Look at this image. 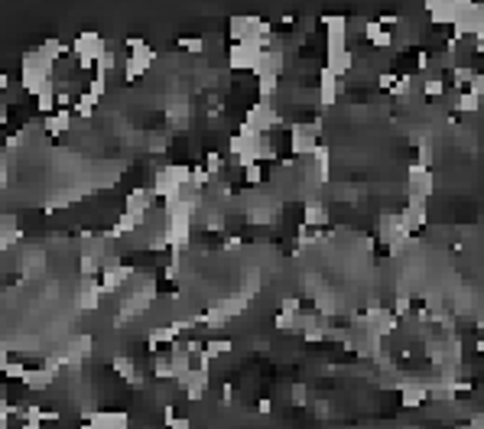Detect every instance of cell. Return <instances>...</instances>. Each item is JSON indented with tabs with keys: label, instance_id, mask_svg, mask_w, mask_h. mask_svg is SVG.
<instances>
[{
	"label": "cell",
	"instance_id": "obj_12",
	"mask_svg": "<svg viewBox=\"0 0 484 429\" xmlns=\"http://www.w3.org/2000/svg\"><path fill=\"white\" fill-rule=\"evenodd\" d=\"M228 62H231L234 72H254V65L261 62V52L254 49V46H247V43H231Z\"/></svg>",
	"mask_w": 484,
	"mask_h": 429
},
{
	"label": "cell",
	"instance_id": "obj_33",
	"mask_svg": "<svg viewBox=\"0 0 484 429\" xmlns=\"http://www.w3.org/2000/svg\"><path fill=\"white\" fill-rule=\"evenodd\" d=\"M36 111L39 114H52L56 111V75H52V85L36 98Z\"/></svg>",
	"mask_w": 484,
	"mask_h": 429
},
{
	"label": "cell",
	"instance_id": "obj_15",
	"mask_svg": "<svg viewBox=\"0 0 484 429\" xmlns=\"http://www.w3.org/2000/svg\"><path fill=\"white\" fill-rule=\"evenodd\" d=\"M426 218H429V215H426V202H413V198H410V205L400 211V221H403V234H407V237H413V234H416L422 224H426Z\"/></svg>",
	"mask_w": 484,
	"mask_h": 429
},
{
	"label": "cell",
	"instance_id": "obj_43",
	"mask_svg": "<svg viewBox=\"0 0 484 429\" xmlns=\"http://www.w3.org/2000/svg\"><path fill=\"white\" fill-rule=\"evenodd\" d=\"M468 85H472V95H474V98H481V95H484V78H481L478 72H474V78L468 82Z\"/></svg>",
	"mask_w": 484,
	"mask_h": 429
},
{
	"label": "cell",
	"instance_id": "obj_13",
	"mask_svg": "<svg viewBox=\"0 0 484 429\" xmlns=\"http://www.w3.org/2000/svg\"><path fill=\"white\" fill-rule=\"evenodd\" d=\"M179 387H182V393H186V400L199 404L202 397H205V391H208V371L192 368L186 378H179Z\"/></svg>",
	"mask_w": 484,
	"mask_h": 429
},
{
	"label": "cell",
	"instance_id": "obj_8",
	"mask_svg": "<svg viewBox=\"0 0 484 429\" xmlns=\"http://www.w3.org/2000/svg\"><path fill=\"white\" fill-rule=\"evenodd\" d=\"M162 237H166V247H173V251L189 247V237H192V215L166 218V224H162Z\"/></svg>",
	"mask_w": 484,
	"mask_h": 429
},
{
	"label": "cell",
	"instance_id": "obj_29",
	"mask_svg": "<svg viewBox=\"0 0 484 429\" xmlns=\"http://www.w3.org/2000/svg\"><path fill=\"white\" fill-rule=\"evenodd\" d=\"M98 101L101 98H95L91 91H78V98H75V114H78V117H91L95 108H98Z\"/></svg>",
	"mask_w": 484,
	"mask_h": 429
},
{
	"label": "cell",
	"instance_id": "obj_19",
	"mask_svg": "<svg viewBox=\"0 0 484 429\" xmlns=\"http://www.w3.org/2000/svg\"><path fill=\"white\" fill-rule=\"evenodd\" d=\"M95 429H130V417L117 413V410H104V413H91L88 419Z\"/></svg>",
	"mask_w": 484,
	"mask_h": 429
},
{
	"label": "cell",
	"instance_id": "obj_36",
	"mask_svg": "<svg viewBox=\"0 0 484 429\" xmlns=\"http://www.w3.org/2000/svg\"><path fill=\"white\" fill-rule=\"evenodd\" d=\"M422 91L429 95V98H439V95H446V82L442 78H422Z\"/></svg>",
	"mask_w": 484,
	"mask_h": 429
},
{
	"label": "cell",
	"instance_id": "obj_26",
	"mask_svg": "<svg viewBox=\"0 0 484 429\" xmlns=\"http://www.w3.org/2000/svg\"><path fill=\"white\" fill-rule=\"evenodd\" d=\"M52 380H56V371H49V368H26V378H23V384H26V391H46V387H52Z\"/></svg>",
	"mask_w": 484,
	"mask_h": 429
},
{
	"label": "cell",
	"instance_id": "obj_7",
	"mask_svg": "<svg viewBox=\"0 0 484 429\" xmlns=\"http://www.w3.org/2000/svg\"><path fill=\"white\" fill-rule=\"evenodd\" d=\"M263 26H270L263 16L257 13H234L231 20H228V36L234 39V43H247L250 36H257Z\"/></svg>",
	"mask_w": 484,
	"mask_h": 429
},
{
	"label": "cell",
	"instance_id": "obj_45",
	"mask_svg": "<svg viewBox=\"0 0 484 429\" xmlns=\"http://www.w3.org/2000/svg\"><path fill=\"white\" fill-rule=\"evenodd\" d=\"M394 82H397V75H394V72H384L380 78H377V85H380V88H394Z\"/></svg>",
	"mask_w": 484,
	"mask_h": 429
},
{
	"label": "cell",
	"instance_id": "obj_24",
	"mask_svg": "<svg viewBox=\"0 0 484 429\" xmlns=\"http://www.w3.org/2000/svg\"><path fill=\"white\" fill-rule=\"evenodd\" d=\"M169 368H173V378H186L189 371H192V355L186 351V345H173V355H169Z\"/></svg>",
	"mask_w": 484,
	"mask_h": 429
},
{
	"label": "cell",
	"instance_id": "obj_34",
	"mask_svg": "<svg viewBox=\"0 0 484 429\" xmlns=\"http://www.w3.org/2000/svg\"><path fill=\"white\" fill-rule=\"evenodd\" d=\"M472 78H474V69H472V65H455V69H452V82H455V91H461V88L468 85Z\"/></svg>",
	"mask_w": 484,
	"mask_h": 429
},
{
	"label": "cell",
	"instance_id": "obj_2",
	"mask_svg": "<svg viewBox=\"0 0 484 429\" xmlns=\"http://www.w3.org/2000/svg\"><path fill=\"white\" fill-rule=\"evenodd\" d=\"M322 26H325V59L332 56H341L348 52V16L345 13H328L322 16Z\"/></svg>",
	"mask_w": 484,
	"mask_h": 429
},
{
	"label": "cell",
	"instance_id": "obj_20",
	"mask_svg": "<svg viewBox=\"0 0 484 429\" xmlns=\"http://www.w3.org/2000/svg\"><path fill=\"white\" fill-rule=\"evenodd\" d=\"M101 283L98 280H82V290H78V309L85 312H95L101 306Z\"/></svg>",
	"mask_w": 484,
	"mask_h": 429
},
{
	"label": "cell",
	"instance_id": "obj_25",
	"mask_svg": "<svg viewBox=\"0 0 484 429\" xmlns=\"http://www.w3.org/2000/svg\"><path fill=\"white\" fill-rule=\"evenodd\" d=\"M43 127H46V134H52V137H59V134H65L69 127H72V111H65V108H56L43 121Z\"/></svg>",
	"mask_w": 484,
	"mask_h": 429
},
{
	"label": "cell",
	"instance_id": "obj_52",
	"mask_svg": "<svg viewBox=\"0 0 484 429\" xmlns=\"http://www.w3.org/2000/svg\"><path fill=\"white\" fill-rule=\"evenodd\" d=\"M0 397H3V393H0Z\"/></svg>",
	"mask_w": 484,
	"mask_h": 429
},
{
	"label": "cell",
	"instance_id": "obj_37",
	"mask_svg": "<svg viewBox=\"0 0 484 429\" xmlns=\"http://www.w3.org/2000/svg\"><path fill=\"white\" fill-rule=\"evenodd\" d=\"M153 374L160 380H169L173 378V368H169V358H153Z\"/></svg>",
	"mask_w": 484,
	"mask_h": 429
},
{
	"label": "cell",
	"instance_id": "obj_48",
	"mask_svg": "<svg viewBox=\"0 0 484 429\" xmlns=\"http://www.w3.org/2000/svg\"><path fill=\"white\" fill-rule=\"evenodd\" d=\"M7 88H10V78H7V72H0V95H3Z\"/></svg>",
	"mask_w": 484,
	"mask_h": 429
},
{
	"label": "cell",
	"instance_id": "obj_46",
	"mask_svg": "<svg viewBox=\"0 0 484 429\" xmlns=\"http://www.w3.org/2000/svg\"><path fill=\"white\" fill-rule=\"evenodd\" d=\"M162 423H166V426H173V423H176V406H173V404H166V413H162Z\"/></svg>",
	"mask_w": 484,
	"mask_h": 429
},
{
	"label": "cell",
	"instance_id": "obj_30",
	"mask_svg": "<svg viewBox=\"0 0 484 429\" xmlns=\"http://www.w3.org/2000/svg\"><path fill=\"white\" fill-rule=\"evenodd\" d=\"M140 224H143V221L140 218H134V215H121V218H117V224H114L111 228V237H124V234H134L140 228Z\"/></svg>",
	"mask_w": 484,
	"mask_h": 429
},
{
	"label": "cell",
	"instance_id": "obj_41",
	"mask_svg": "<svg viewBox=\"0 0 484 429\" xmlns=\"http://www.w3.org/2000/svg\"><path fill=\"white\" fill-rule=\"evenodd\" d=\"M280 312H302V303H299L296 296H283V303H280Z\"/></svg>",
	"mask_w": 484,
	"mask_h": 429
},
{
	"label": "cell",
	"instance_id": "obj_4",
	"mask_svg": "<svg viewBox=\"0 0 484 429\" xmlns=\"http://www.w3.org/2000/svg\"><path fill=\"white\" fill-rule=\"evenodd\" d=\"M452 36L455 39H481L484 36V10L478 7V3H465L459 10V16H455V23H452Z\"/></svg>",
	"mask_w": 484,
	"mask_h": 429
},
{
	"label": "cell",
	"instance_id": "obj_32",
	"mask_svg": "<svg viewBox=\"0 0 484 429\" xmlns=\"http://www.w3.org/2000/svg\"><path fill=\"white\" fill-rule=\"evenodd\" d=\"M455 111H461V114H478V111H481V98H474L472 91H459Z\"/></svg>",
	"mask_w": 484,
	"mask_h": 429
},
{
	"label": "cell",
	"instance_id": "obj_3",
	"mask_svg": "<svg viewBox=\"0 0 484 429\" xmlns=\"http://www.w3.org/2000/svg\"><path fill=\"white\" fill-rule=\"evenodd\" d=\"M127 49H130V56H127V62H124V78L127 82H134V78H140V75H147V69L156 62V52L137 36L127 39Z\"/></svg>",
	"mask_w": 484,
	"mask_h": 429
},
{
	"label": "cell",
	"instance_id": "obj_9",
	"mask_svg": "<svg viewBox=\"0 0 484 429\" xmlns=\"http://www.w3.org/2000/svg\"><path fill=\"white\" fill-rule=\"evenodd\" d=\"M319 147V134L312 130L309 124H293L289 127V150L293 156H312Z\"/></svg>",
	"mask_w": 484,
	"mask_h": 429
},
{
	"label": "cell",
	"instance_id": "obj_39",
	"mask_svg": "<svg viewBox=\"0 0 484 429\" xmlns=\"http://www.w3.org/2000/svg\"><path fill=\"white\" fill-rule=\"evenodd\" d=\"M244 179H247V185H261V179H263V166H261V163L247 166V170H244Z\"/></svg>",
	"mask_w": 484,
	"mask_h": 429
},
{
	"label": "cell",
	"instance_id": "obj_42",
	"mask_svg": "<svg viewBox=\"0 0 484 429\" xmlns=\"http://www.w3.org/2000/svg\"><path fill=\"white\" fill-rule=\"evenodd\" d=\"M397 23H400L397 13H380V16H377V26H380V30H390V26H397Z\"/></svg>",
	"mask_w": 484,
	"mask_h": 429
},
{
	"label": "cell",
	"instance_id": "obj_18",
	"mask_svg": "<svg viewBox=\"0 0 484 429\" xmlns=\"http://www.w3.org/2000/svg\"><path fill=\"white\" fill-rule=\"evenodd\" d=\"M380 241L390 247V244H397V241H413V237L403 234V221H400V215H380Z\"/></svg>",
	"mask_w": 484,
	"mask_h": 429
},
{
	"label": "cell",
	"instance_id": "obj_21",
	"mask_svg": "<svg viewBox=\"0 0 484 429\" xmlns=\"http://www.w3.org/2000/svg\"><path fill=\"white\" fill-rule=\"evenodd\" d=\"M149 205H153L149 189H134V192L127 196V215H134V218H140V221L149 215Z\"/></svg>",
	"mask_w": 484,
	"mask_h": 429
},
{
	"label": "cell",
	"instance_id": "obj_23",
	"mask_svg": "<svg viewBox=\"0 0 484 429\" xmlns=\"http://www.w3.org/2000/svg\"><path fill=\"white\" fill-rule=\"evenodd\" d=\"M325 221H328V209H325L319 198H309L306 209H302V224L306 228H322Z\"/></svg>",
	"mask_w": 484,
	"mask_h": 429
},
{
	"label": "cell",
	"instance_id": "obj_38",
	"mask_svg": "<svg viewBox=\"0 0 484 429\" xmlns=\"http://www.w3.org/2000/svg\"><path fill=\"white\" fill-rule=\"evenodd\" d=\"M3 378H10V380H23V378H26V364H20V361H10V364L3 368Z\"/></svg>",
	"mask_w": 484,
	"mask_h": 429
},
{
	"label": "cell",
	"instance_id": "obj_14",
	"mask_svg": "<svg viewBox=\"0 0 484 429\" xmlns=\"http://www.w3.org/2000/svg\"><path fill=\"white\" fill-rule=\"evenodd\" d=\"M101 293H117L121 286H124L127 280H130V270L121 264V260H111V264H104L101 267Z\"/></svg>",
	"mask_w": 484,
	"mask_h": 429
},
{
	"label": "cell",
	"instance_id": "obj_28",
	"mask_svg": "<svg viewBox=\"0 0 484 429\" xmlns=\"http://www.w3.org/2000/svg\"><path fill=\"white\" fill-rule=\"evenodd\" d=\"M364 36L371 39L377 49H384V46H390V43H394V33L380 30V26H377V20H367V23H364Z\"/></svg>",
	"mask_w": 484,
	"mask_h": 429
},
{
	"label": "cell",
	"instance_id": "obj_6",
	"mask_svg": "<svg viewBox=\"0 0 484 429\" xmlns=\"http://www.w3.org/2000/svg\"><path fill=\"white\" fill-rule=\"evenodd\" d=\"M244 124H247V127H250V130H254V134H267L270 127H280V124H283V117H280V111H276L274 104H270V101H267V98H261V101H257V104H254V108L247 111V117H244Z\"/></svg>",
	"mask_w": 484,
	"mask_h": 429
},
{
	"label": "cell",
	"instance_id": "obj_11",
	"mask_svg": "<svg viewBox=\"0 0 484 429\" xmlns=\"http://www.w3.org/2000/svg\"><path fill=\"white\" fill-rule=\"evenodd\" d=\"M345 91V78H338V75H332L328 69H319V104L322 108H332L338 101V95Z\"/></svg>",
	"mask_w": 484,
	"mask_h": 429
},
{
	"label": "cell",
	"instance_id": "obj_51",
	"mask_svg": "<svg viewBox=\"0 0 484 429\" xmlns=\"http://www.w3.org/2000/svg\"><path fill=\"white\" fill-rule=\"evenodd\" d=\"M78 429H95V426H91V423H85V426H78Z\"/></svg>",
	"mask_w": 484,
	"mask_h": 429
},
{
	"label": "cell",
	"instance_id": "obj_44",
	"mask_svg": "<svg viewBox=\"0 0 484 429\" xmlns=\"http://www.w3.org/2000/svg\"><path fill=\"white\" fill-rule=\"evenodd\" d=\"M10 364V345L0 342V374H3V368Z\"/></svg>",
	"mask_w": 484,
	"mask_h": 429
},
{
	"label": "cell",
	"instance_id": "obj_35",
	"mask_svg": "<svg viewBox=\"0 0 484 429\" xmlns=\"http://www.w3.org/2000/svg\"><path fill=\"white\" fill-rule=\"evenodd\" d=\"M202 228H208V231H221L224 228V215L221 211H215V209H205V215H202Z\"/></svg>",
	"mask_w": 484,
	"mask_h": 429
},
{
	"label": "cell",
	"instance_id": "obj_1",
	"mask_svg": "<svg viewBox=\"0 0 484 429\" xmlns=\"http://www.w3.org/2000/svg\"><path fill=\"white\" fill-rule=\"evenodd\" d=\"M182 185H189V166H162V170H156V176H153L149 196H160L162 202H166V198L179 196Z\"/></svg>",
	"mask_w": 484,
	"mask_h": 429
},
{
	"label": "cell",
	"instance_id": "obj_10",
	"mask_svg": "<svg viewBox=\"0 0 484 429\" xmlns=\"http://www.w3.org/2000/svg\"><path fill=\"white\" fill-rule=\"evenodd\" d=\"M407 185H410V198H413V202H429L435 179H433V172H429V170H422V166L413 163L410 172H407Z\"/></svg>",
	"mask_w": 484,
	"mask_h": 429
},
{
	"label": "cell",
	"instance_id": "obj_40",
	"mask_svg": "<svg viewBox=\"0 0 484 429\" xmlns=\"http://www.w3.org/2000/svg\"><path fill=\"white\" fill-rule=\"evenodd\" d=\"M179 46H182V49H189V52H202V49H205V43H202L199 36H186V39H179Z\"/></svg>",
	"mask_w": 484,
	"mask_h": 429
},
{
	"label": "cell",
	"instance_id": "obj_22",
	"mask_svg": "<svg viewBox=\"0 0 484 429\" xmlns=\"http://www.w3.org/2000/svg\"><path fill=\"white\" fill-rule=\"evenodd\" d=\"M189 114H192V108H189V98H182V95H173V98H169V108H166V117H169V124H173V127H189Z\"/></svg>",
	"mask_w": 484,
	"mask_h": 429
},
{
	"label": "cell",
	"instance_id": "obj_17",
	"mask_svg": "<svg viewBox=\"0 0 484 429\" xmlns=\"http://www.w3.org/2000/svg\"><path fill=\"white\" fill-rule=\"evenodd\" d=\"M400 400H403V406H422L426 400H429V384H422V380H403L400 384Z\"/></svg>",
	"mask_w": 484,
	"mask_h": 429
},
{
	"label": "cell",
	"instance_id": "obj_27",
	"mask_svg": "<svg viewBox=\"0 0 484 429\" xmlns=\"http://www.w3.org/2000/svg\"><path fill=\"white\" fill-rule=\"evenodd\" d=\"M114 371H117L127 384H134V387L143 384V378H140V371H137V364H134V358H130V355H117V358H114Z\"/></svg>",
	"mask_w": 484,
	"mask_h": 429
},
{
	"label": "cell",
	"instance_id": "obj_47",
	"mask_svg": "<svg viewBox=\"0 0 484 429\" xmlns=\"http://www.w3.org/2000/svg\"><path fill=\"white\" fill-rule=\"evenodd\" d=\"M257 410H261L263 417H267V413H270V410H274V404H270V400H261V404H257Z\"/></svg>",
	"mask_w": 484,
	"mask_h": 429
},
{
	"label": "cell",
	"instance_id": "obj_31",
	"mask_svg": "<svg viewBox=\"0 0 484 429\" xmlns=\"http://www.w3.org/2000/svg\"><path fill=\"white\" fill-rule=\"evenodd\" d=\"M46 267V254L43 251H26L23 254V270H29V277H39Z\"/></svg>",
	"mask_w": 484,
	"mask_h": 429
},
{
	"label": "cell",
	"instance_id": "obj_49",
	"mask_svg": "<svg viewBox=\"0 0 484 429\" xmlns=\"http://www.w3.org/2000/svg\"><path fill=\"white\" fill-rule=\"evenodd\" d=\"M169 429H192V423H189V419H176Z\"/></svg>",
	"mask_w": 484,
	"mask_h": 429
},
{
	"label": "cell",
	"instance_id": "obj_16",
	"mask_svg": "<svg viewBox=\"0 0 484 429\" xmlns=\"http://www.w3.org/2000/svg\"><path fill=\"white\" fill-rule=\"evenodd\" d=\"M461 7H465L461 0H429V3H426V10L433 13V23H446V26L455 23V16H459Z\"/></svg>",
	"mask_w": 484,
	"mask_h": 429
},
{
	"label": "cell",
	"instance_id": "obj_50",
	"mask_svg": "<svg viewBox=\"0 0 484 429\" xmlns=\"http://www.w3.org/2000/svg\"><path fill=\"white\" fill-rule=\"evenodd\" d=\"M20 429H43V426H39V419H23V426Z\"/></svg>",
	"mask_w": 484,
	"mask_h": 429
},
{
	"label": "cell",
	"instance_id": "obj_5",
	"mask_svg": "<svg viewBox=\"0 0 484 429\" xmlns=\"http://www.w3.org/2000/svg\"><path fill=\"white\" fill-rule=\"evenodd\" d=\"M72 49H75V59H78V69H95V62H98L101 52L108 49V43L98 33H78Z\"/></svg>",
	"mask_w": 484,
	"mask_h": 429
}]
</instances>
